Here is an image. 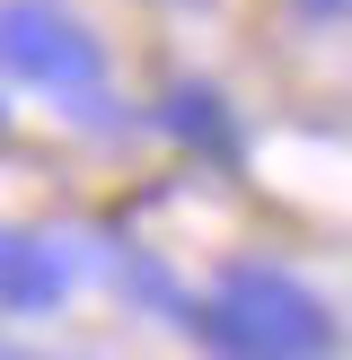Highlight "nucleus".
I'll list each match as a JSON object with an SVG mask.
<instances>
[{
    "mask_svg": "<svg viewBox=\"0 0 352 360\" xmlns=\"http://www.w3.org/2000/svg\"><path fill=\"white\" fill-rule=\"evenodd\" d=\"M0 70L18 88H44L62 97L80 123L115 132V105H106V35L88 18H70L62 0H0Z\"/></svg>",
    "mask_w": 352,
    "mask_h": 360,
    "instance_id": "nucleus-2",
    "label": "nucleus"
},
{
    "mask_svg": "<svg viewBox=\"0 0 352 360\" xmlns=\"http://www.w3.org/2000/svg\"><path fill=\"white\" fill-rule=\"evenodd\" d=\"M150 123L176 150H194V158H238V115H229V97L211 79H176L168 97L150 105Z\"/></svg>",
    "mask_w": 352,
    "mask_h": 360,
    "instance_id": "nucleus-4",
    "label": "nucleus"
},
{
    "mask_svg": "<svg viewBox=\"0 0 352 360\" xmlns=\"http://www.w3.org/2000/svg\"><path fill=\"white\" fill-rule=\"evenodd\" d=\"M106 281H115V299H132L141 316H168V326H185V308H194V290L150 255V246H115V255H106Z\"/></svg>",
    "mask_w": 352,
    "mask_h": 360,
    "instance_id": "nucleus-5",
    "label": "nucleus"
},
{
    "mask_svg": "<svg viewBox=\"0 0 352 360\" xmlns=\"http://www.w3.org/2000/svg\"><path fill=\"white\" fill-rule=\"evenodd\" d=\"M185 334L211 360H326L334 308L282 264H229L203 299L185 308Z\"/></svg>",
    "mask_w": 352,
    "mask_h": 360,
    "instance_id": "nucleus-1",
    "label": "nucleus"
},
{
    "mask_svg": "<svg viewBox=\"0 0 352 360\" xmlns=\"http://www.w3.org/2000/svg\"><path fill=\"white\" fill-rule=\"evenodd\" d=\"M0 132H9V97H0Z\"/></svg>",
    "mask_w": 352,
    "mask_h": 360,
    "instance_id": "nucleus-8",
    "label": "nucleus"
},
{
    "mask_svg": "<svg viewBox=\"0 0 352 360\" xmlns=\"http://www.w3.org/2000/svg\"><path fill=\"white\" fill-rule=\"evenodd\" d=\"M0 360H53V352H27V343H0Z\"/></svg>",
    "mask_w": 352,
    "mask_h": 360,
    "instance_id": "nucleus-7",
    "label": "nucleus"
},
{
    "mask_svg": "<svg viewBox=\"0 0 352 360\" xmlns=\"http://www.w3.org/2000/svg\"><path fill=\"white\" fill-rule=\"evenodd\" d=\"M80 290V255L44 229H0V316H62Z\"/></svg>",
    "mask_w": 352,
    "mask_h": 360,
    "instance_id": "nucleus-3",
    "label": "nucleus"
},
{
    "mask_svg": "<svg viewBox=\"0 0 352 360\" xmlns=\"http://www.w3.org/2000/svg\"><path fill=\"white\" fill-rule=\"evenodd\" d=\"M299 9H308V18H317V9H326V18H344V9H352V0H299Z\"/></svg>",
    "mask_w": 352,
    "mask_h": 360,
    "instance_id": "nucleus-6",
    "label": "nucleus"
}]
</instances>
